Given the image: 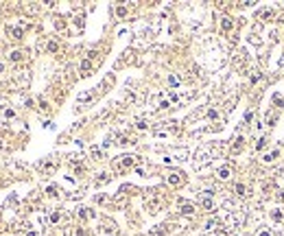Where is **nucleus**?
Instances as JSON below:
<instances>
[{
    "label": "nucleus",
    "instance_id": "f257e3e1",
    "mask_svg": "<svg viewBox=\"0 0 284 236\" xmlns=\"http://www.w3.org/2000/svg\"><path fill=\"white\" fill-rule=\"evenodd\" d=\"M118 160H120V166H133V164H136V155H123V157H118Z\"/></svg>",
    "mask_w": 284,
    "mask_h": 236
},
{
    "label": "nucleus",
    "instance_id": "f03ea898",
    "mask_svg": "<svg viewBox=\"0 0 284 236\" xmlns=\"http://www.w3.org/2000/svg\"><path fill=\"white\" fill-rule=\"evenodd\" d=\"M94 99V90H90V92H83V94H79L77 96V103H87V101H92Z\"/></svg>",
    "mask_w": 284,
    "mask_h": 236
},
{
    "label": "nucleus",
    "instance_id": "7ed1b4c3",
    "mask_svg": "<svg viewBox=\"0 0 284 236\" xmlns=\"http://www.w3.org/2000/svg\"><path fill=\"white\" fill-rule=\"evenodd\" d=\"M217 175H219V179H229V175H232V169H229V166H221V169L217 171Z\"/></svg>",
    "mask_w": 284,
    "mask_h": 236
},
{
    "label": "nucleus",
    "instance_id": "20e7f679",
    "mask_svg": "<svg viewBox=\"0 0 284 236\" xmlns=\"http://www.w3.org/2000/svg\"><path fill=\"white\" fill-rule=\"evenodd\" d=\"M275 157H280V151H278V149H273V151L265 153V155H262V162H273Z\"/></svg>",
    "mask_w": 284,
    "mask_h": 236
},
{
    "label": "nucleus",
    "instance_id": "39448f33",
    "mask_svg": "<svg viewBox=\"0 0 284 236\" xmlns=\"http://www.w3.org/2000/svg\"><path fill=\"white\" fill-rule=\"evenodd\" d=\"M271 219H273L275 223H282V221H284V214H282V210H280V208L271 210Z\"/></svg>",
    "mask_w": 284,
    "mask_h": 236
},
{
    "label": "nucleus",
    "instance_id": "423d86ee",
    "mask_svg": "<svg viewBox=\"0 0 284 236\" xmlns=\"http://www.w3.org/2000/svg\"><path fill=\"white\" fill-rule=\"evenodd\" d=\"M168 184H173V186L181 184V175H179V173H171V175H168Z\"/></svg>",
    "mask_w": 284,
    "mask_h": 236
},
{
    "label": "nucleus",
    "instance_id": "0eeeda50",
    "mask_svg": "<svg viewBox=\"0 0 284 236\" xmlns=\"http://www.w3.org/2000/svg\"><path fill=\"white\" fill-rule=\"evenodd\" d=\"M232 26H234V22H232L229 18H223V20H221V29H223V31H232Z\"/></svg>",
    "mask_w": 284,
    "mask_h": 236
},
{
    "label": "nucleus",
    "instance_id": "6e6552de",
    "mask_svg": "<svg viewBox=\"0 0 284 236\" xmlns=\"http://www.w3.org/2000/svg\"><path fill=\"white\" fill-rule=\"evenodd\" d=\"M181 212H184V214H193V212H195V205H193V203H181Z\"/></svg>",
    "mask_w": 284,
    "mask_h": 236
},
{
    "label": "nucleus",
    "instance_id": "1a4fd4ad",
    "mask_svg": "<svg viewBox=\"0 0 284 236\" xmlns=\"http://www.w3.org/2000/svg\"><path fill=\"white\" fill-rule=\"evenodd\" d=\"M201 205H203L205 210H212V208H214V203H212L210 197H203V199H201Z\"/></svg>",
    "mask_w": 284,
    "mask_h": 236
},
{
    "label": "nucleus",
    "instance_id": "9d476101",
    "mask_svg": "<svg viewBox=\"0 0 284 236\" xmlns=\"http://www.w3.org/2000/svg\"><path fill=\"white\" fill-rule=\"evenodd\" d=\"M79 217H81V219H90V217H94V214H92V210L81 208V210H79Z\"/></svg>",
    "mask_w": 284,
    "mask_h": 236
},
{
    "label": "nucleus",
    "instance_id": "9b49d317",
    "mask_svg": "<svg viewBox=\"0 0 284 236\" xmlns=\"http://www.w3.org/2000/svg\"><path fill=\"white\" fill-rule=\"evenodd\" d=\"M234 190L238 193V195H247V186H245V184H236V186H234Z\"/></svg>",
    "mask_w": 284,
    "mask_h": 236
},
{
    "label": "nucleus",
    "instance_id": "f8f14e48",
    "mask_svg": "<svg viewBox=\"0 0 284 236\" xmlns=\"http://www.w3.org/2000/svg\"><path fill=\"white\" fill-rule=\"evenodd\" d=\"M20 59H24V53H22V51H13L11 53V61H20Z\"/></svg>",
    "mask_w": 284,
    "mask_h": 236
},
{
    "label": "nucleus",
    "instance_id": "ddd939ff",
    "mask_svg": "<svg viewBox=\"0 0 284 236\" xmlns=\"http://www.w3.org/2000/svg\"><path fill=\"white\" fill-rule=\"evenodd\" d=\"M92 68V61L90 59H85V61H81V70H83V75H87V70Z\"/></svg>",
    "mask_w": 284,
    "mask_h": 236
},
{
    "label": "nucleus",
    "instance_id": "4468645a",
    "mask_svg": "<svg viewBox=\"0 0 284 236\" xmlns=\"http://www.w3.org/2000/svg\"><path fill=\"white\" fill-rule=\"evenodd\" d=\"M168 107H171V101H166V99L160 101V109H168Z\"/></svg>",
    "mask_w": 284,
    "mask_h": 236
},
{
    "label": "nucleus",
    "instance_id": "2eb2a0df",
    "mask_svg": "<svg viewBox=\"0 0 284 236\" xmlns=\"http://www.w3.org/2000/svg\"><path fill=\"white\" fill-rule=\"evenodd\" d=\"M271 13H273L271 9H262V11H260V13H258V15H260V18H269Z\"/></svg>",
    "mask_w": 284,
    "mask_h": 236
},
{
    "label": "nucleus",
    "instance_id": "dca6fc26",
    "mask_svg": "<svg viewBox=\"0 0 284 236\" xmlns=\"http://www.w3.org/2000/svg\"><path fill=\"white\" fill-rule=\"evenodd\" d=\"M11 33H13V39H20L22 37V29H13Z\"/></svg>",
    "mask_w": 284,
    "mask_h": 236
},
{
    "label": "nucleus",
    "instance_id": "f3484780",
    "mask_svg": "<svg viewBox=\"0 0 284 236\" xmlns=\"http://www.w3.org/2000/svg\"><path fill=\"white\" fill-rule=\"evenodd\" d=\"M136 127H138L140 131H144V129H147V123H144V120H138V123H136Z\"/></svg>",
    "mask_w": 284,
    "mask_h": 236
},
{
    "label": "nucleus",
    "instance_id": "a211bd4d",
    "mask_svg": "<svg viewBox=\"0 0 284 236\" xmlns=\"http://www.w3.org/2000/svg\"><path fill=\"white\" fill-rule=\"evenodd\" d=\"M256 81H260V72H258V70H254V75H251V83H256Z\"/></svg>",
    "mask_w": 284,
    "mask_h": 236
},
{
    "label": "nucleus",
    "instance_id": "6ab92c4d",
    "mask_svg": "<svg viewBox=\"0 0 284 236\" xmlns=\"http://www.w3.org/2000/svg\"><path fill=\"white\" fill-rule=\"evenodd\" d=\"M168 83H171V85H173V87H175V85H177V83H179V79H177V77H175V75H173V77H168Z\"/></svg>",
    "mask_w": 284,
    "mask_h": 236
},
{
    "label": "nucleus",
    "instance_id": "aec40b11",
    "mask_svg": "<svg viewBox=\"0 0 284 236\" xmlns=\"http://www.w3.org/2000/svg\"><path fill=\"white\" fill-rule=\"evenodd\" d=\"M262 147H265V138H260V140H258V142H256V149L260 151V149H262Z\"/></svg>",
    "mask_w": 284,
    "mask_h": 236
},
{
    "label": "nucleus",
    "instance_id": "412c9836",
    "mask_svg": "<svg viewBox=\"0 0 284 236\" xmlns=\"http://www.w3.org/2000/svg\"><path fill=\"white\" fill-rule=\"evenodd\" d=\"M48 51H51V53L57 51V42H51V44H48Z\"/></svg>",
    "mask_w": 284,
    "mask_h": 236
},
{
    "label": "nucleus",
    "instance_id": "4be33fe9",
    "mask_svg": "<svg viewBox=\"0 0 284 236\" xmlns=\"http://www.w3.org/2000/svg\"><path fill=\"white\" fill-rule=\"evenodd\" d=\"M116 13H118V15H125V13H127V9H125V7H118V9H116Z\"/></svg>",
    "mask_w": 284,
    "mask_h": 236
},
{
    "label": "nucleus",
    "instance_id": "5701e85b",
    "mask_svg": "<svg viewBox=\"0 0 284 236\" xmlns=\"http://www.w3.org/2000/svg\"><path fill=\"white\" fill-rule=\"evenodd\" d=\"M217 116H219L217 109H210V112H208V118H217Z\"/></svg>",
    "mask_w": 284,
    "mask_h": 236
},
{
    "label": "nucleus",
    "instance_id": "b1692460",
    "mask_svg": "<svg viewBox=\"0 0 284 236\" xmlns=\"http://www.w3.org/2000/svg\"><path fill=\"white\" fill-rule=\"evenodd\" d=\"M258 236H271V232H269V230H260Z\"/></svg>",
    "mask_w": 284,
    "mask_h": 236
},
{
    "label": "nucleus",
    "instance_id": "393cba45",
    "mask_svg": "<svg viewBox=\"0 0 284 236\" xmlns=\"http://www.w3.org/2000/svg\"><path fill=\"white\" fill-rule=\"evenodd\" d=\"M51 221H53V223H57V221H59V214H57V212H55V214H51Z\"/></svg>",
    "mask_w": 284,
    "mask_h": 236
},
{
    "label": "nucleus",
    "instance_id": "a878e982",
    "mask_svg": "<svg viewBox=\"0 0 284 236\" xmlns=\"http://www.w3.org/2000/svg\"><path fill=\"white\" fill-rule=\"evenodd\" d=\"M280 66H282V68H284V57H282V61H280Z\"/></svg>",
    "mask_w": 284,
    "mask_h": 236
}]
</instances>
